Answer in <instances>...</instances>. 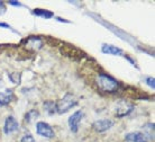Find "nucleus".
<instances>
[{"label": "nucleus", "instance_id": "obj_1", "mask_svg": "<svg viewBox=\"0 0 155 142\" xmlns=\"http://www.w3.org/2000/svg\"><path fill=\"white\" fill-rule=\"evenodd\" d=\"M97 84L99 89L107 94H114L116 92L119 88V84L111 76H109L107 73H99L97 77Z\"/></svg>", "mask_w": 155, "mask_h": 142}, {"label": "nucleus", "instance_id": "obj_2", "mask_svg": "<svg viewBox=\"0 0 155 142\" xmlns=\"http://www.w3.org/2000/svg\"><path fill=\"white\" fill-rule=\"evenodd\" d=\"M78 100L74 98L72 94H66L62 99H60L56 103V112L58 114H64L66 112H69L72 107L77 106Z\"/></svg>", "mask_w": 155, "mask_h": 142}, {"label": "nucleus", "instance_id": "obj_3", "mask_svg": "<svg viewBox=\"0 0 155 142\" xmlns=\"http://www.w3.org/2000/svg\"><path fill=\"white\" fill-rule=\"evenodd\" d=\"M134 104L130 103L127 99H120L116 104V114L117 117H125V116L129 115L133 111H134Z\"/></svg>", "mask_w": 155, "mask_h": 142}, {"label": "nucleus", "instance_id": "obj_4", "mask_svg": "<svg viewBox=\"0 0 155 142\" xmlns=\"http://www.w3.org/2000/svg\"><path fill=\"white\" fill-rule=\"evenodd\" d=\"M61 53L64 54L68 58L74 59V60H79V59H81L82 57L85 55L82 50L78 49V47H75V46H73V45H71V44H68V43H62Z\"/></svg>", "mask_w": 155, "mask_h": 142}, {"label": "nucleus", "instance_id": "obj_5", "mask_svg": "<svg viewBox=\"0 0 155 142\" xmlns=\"http://www.w3.org/2000/svg\"><path fill=\"white\" fill-rule=\"evenodd\" d=\"M36 133L41 137H44V138L47 139H53L55 137L54 130L46 122L36 123Z\"/></svg>", "mask_w": 155, "mask_h": 142}, {"label": "nucleus", "instance_id": "obj_6", "mask_svg": "<svg viewBox=\"0 0 155 142\" xmlns=\"http://www.w3.org/2000/svg\"><path fill=\"white\" fill-rule=\"evenodd\" d=\"M82 119H83V112L82 111L74 112L73 114L69 117V127H70L71 132L77 133L78 130H79V125H80Z\"/></svg>", "mask_w": 155, "mask_h": 142}, {"label": "nucleus", "instance_id": "obj_7", "mask_svg": "<svg viewBox=\"0 0 155 142\" xmlns=\"http://www.w3.org/2000/svg\"><path fill=\"white\" fill-rule=\"evenodd\" d=\"M114 124L115 123L111 119H98L92 124V127L98 133H104L106 131H108L109 129H111L114 126Z\"/></svg>", "mask_w": 155, "mask_h": 142}, {"label": "nucleus", "instance_id": "obj_8", "mask_svg": "<svg viewBox=\"0 0 155 142\" xmlns=\"http://www.w3.org/2000/svg\"><path fill=\"white\" fill-rule=\"evenodd\" d=\"M19 129V123L17 122V119L14 117L12 115L8 116L6 121H5V125H4V132L6 134H10V133H14L15 131H17Z\"/></svg>", "mask_w": 155, "mask_h": 142}, {"label": "nucleus", "instance_id": "obj_9", "mask_svg": "<svg viewBox=\"0 0 155 142\" xmlns=\"http://www.w3.org/2000/svg\"><path fill=\"white\" fill-rule=\"evenodd\" d=\"M125 139L128 142H148L147 137L143 132H130L126 134Z\"/></svg>", "mask_w": 155, "mask_h": 142}, {"label": "nucleus", "instance_id": "obj_10", "mask_svg": "<svg viewBox=\"0 0 155 142\" xmlns=\"http://www.w3.org/2000/svg\"><path fill=\"white\" fill-rule=\"evenodd\" d=\"M14 92L12 89H6L4 92H0V107L7 106L8 104H10L14 99Z\"/></svg>", "mask_w": 155, "mask_h": 142}, {"label": "nucleus", "instance_id": "obj_11", "mask_svg": "<svg viewBox=\"0 0 155 142\" xmlns=\"http://www.w3.org/2000/svg\"><path fill=\"white\" fill-rule=\"evenodd\" d=\"M101 51H102V53L111 54V55H123L124 54V51L120 47H117V46L111 45V44H102Z\"/></svg>", "mask_w": 155, "mask_h": 142}, {"label": "nucleus", "instance_id": "obj_12", "mask_svg": "<svg viewBox=\"0 0 155 142\" xmlns=\"http://www.w3.org/2000/svg\"><path fill=\"white\" fill-rule=\"evenodd\" d=\"M43 108L50 115H53V114L56 113V103L53 102V100H46L43 104Z\"/></svg>", "mask_w": 155, "mask_h": 142}, {"label": "nucleus", "instance_id": "obj_13", "mask_svg": "<svg viewBox=\"0 0 155 142\" xmlns=\"http://www.w3.org/2000/svg\"><path fill=\"white\" fill-rule=\"evenodd\" d=\"M38 116H39V113L38 111H36V109H31V111H29L25 115V121L28 123H31V122H34L35 119H38Z\"/></svg>", "mask_w": 155, "mask_h": 142}, {"label": "nucleus", "instance_id": "obj_14", "mask_svg": "<svg viewBox=\"0 0 155 142\" xmlns=\"http://www.w3.org/2000/svg\"><path fill=\"white\" fill-rule=\"evenodd\" d=\"M33 14L39 17H44V18H51L53 17V12H48V10H43V9H35L33 10Z\"/></svg>", "mask_w": 155, "mask_h": 142}, {"label": "nucleus", "instance_id": "obj_15", "mask_svg": "<svg viewBox=\"0 0 155 142\" xmlns=\"http://www.w3.org/2000/svg\"><path fill=\"white\" fill-rule=\"evenodd\" d=\"M9 79L12 82H14L15 85H19L21 81V73L20 72H12L9 73Z\"/></svg>", "mask_w": 155, "mask_h": 142}, {"label": "nucleus", "instance_id": "obj_16", "mask_svg": "<svg viewBox=\"0 0 155 142\" xmlns=\"http://www.w3.org/2000/svg\"><path fill=\"white\" fill-rule=\"evenodd\" d=\"M20 142H36V141H35V139H34V137H33L31 133H26V134L21 138Z\"/></svg>", "mask_w": 155, "mask_h": 142}, {"label": "nucleus", "instance_id": "obj_17", "mask_svg": "<svg viewBox=\"0 0 155 142\" xmlns=\"http://www.w3.org/2000/svg\"><path fill=\"white\" fill-rule=\"evenodd\" d=\"M146 84L151 87V88H154L155 87V80H154V78L152 77V78H147L146 79Z\"/></svg>", "mask_w": 155, "mask_h": 142}, {"label": "nucleus", "instance_id": "obj_18", "mask_svg": "<svg viewBox=\"0 0 155 142\" xmlns=\"http://www.w3.org/2000/svg\"><path fill=\"white\" fill-rule=\"evenodd\" d=\"M6 12V6H4V2L0 1V15H2Z\"/></svg>", "mask_w": 155, "mask_h": 142}, {"label": "nucleus", "instance_id": "obj_19", "mask_svg": "<svg viewBox=\"0 0 155 142\" xmlns=\"http://www.w3.org/2000/svg\"><path fill=\"white\" fill-rule=\"evenodd\" d=\"M9 5H15L16 7H20L21 6L20 2H18V1H9Z\"/></svg>", "mask_w": 155, "mask_h": 142}, {"label": "nucleus", "instance_id": "obj_20", "mask_svg": "<svg viewBox=\"0 0 155 142\" xmlns=\"http://www.w3.org/2000/svg\"><path fill=\"white\" fill-rule=\"evenodd\" d=\"M0 27H4V28H8V29H10V26L7 25L6 23H0Z\"/></svg>", "mask_w": 155, "mask_h": 142}, {"label": "nucleus", "instance_id": "obj_21", "mask_svg": "<svg viewBox=\"0 0 155 142\" xmlns=\"http://www.w3.org/2000/svg\"><path fill=\"white\" fill-rule=\"evenodd\" d=\"M58 20H60V22H64V23H69L68 20H64V19H62V18H58Z\"/></svg>", "mask_w": 155, "mask_h": 142}]
</instances>
